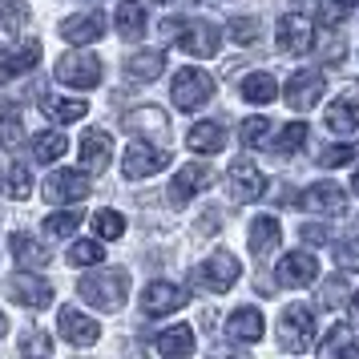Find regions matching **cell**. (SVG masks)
Instances as JSON below:
<instances>
[{"instance_id":"1","label":"cell","mask_w":359,"mask_h":359,"mask_svg":"<svg viewBox=\"0 0 359 359\" xmlns=\"http://www.w3.org/2000/svg\"><path fill=\"white\" fill-rule=\"evenodd\" d=\"M77 294L97 311H117L130 299V275L117 271V266H101V271L85 275L81 283H77Z\"/></svg>"},{"instance_id":"2","label":"cell","mask_w":359,"mask_h":359,"mask_svg":"<svg viewBox=\"0 0 359 359\" xmlns=\"http://www.w3.org/2000/svg\"><path fill=\"white\" fill-rule=\"evenodd\" d=\"M278 343H283V351H307L311 343H315V315L311 307L303 303H291V307L283 311V319H278Z\"/></svg>"},{"instance_id":"3","label":"cell","mask_w":359,"mask_h":359,"mask_svg":"<svg viewBox=\"0 0 359 359\" xmlns=\"http://www.w3.org/2000/svg\"><path fill=\"white\" fill-rule=\"evenodd\" d=\"M174 105L178 109H186V114H198L206 101L214 97V77L210 73H202V69H182V73H174Z\"/></svg>"},{"instance_id":"4","label":"cell","mask_w":359,"mask_h":359,"mask_svg":"<svg viewBox=\"0 0 359 359\" xmlns=\"http://www.w3.org/2000/svg\"><path fill=\"white\" fill-rule=\"evenodd\" d=\"M238 275H243V262L234 259L230 250H214L210 259L194 271V278L206 291H230V287L238 283Z\"/></svg>"},{"instance_id":"5","label":"cell","mask_w":359,"mask_h":359,"mask_svg":"<svg viewBox=\"0 0 359 359\" xmlns=\"http://www.w3.org/2000/svg\"><path fill=\"white\" fill-rule=\"evenodd\" d=\"M57 81L73 85V89H93L101 85V61L93 53H65L57 61Z\"/></svg>"},{"instance_id":"6","label":"cell","mask_w":359,"mask_h":359,"mask_svg":"<svg viewBox=\"0 0 359 359\" xmlns=\"http://www.w3.org/2000/svg\"><path fill=\"white\" fill-rule=\"evenodd\" d=\"M121 126H126L130 133H137V137H146V146H154V142H170V117H165V109H158V105L130 109V114L121 117Z\"/></svg>"},{"instance_id":"7","label":"cell","mask_w":359,"mask_h":359,"mask_svg":"<svg viewBox=\"0 0 359 359\" xmlns=\"http://www.w3.org/2000/svg\"><path fill=\"white\" fill-rule=\"evenodd\" d=\"M190 303V291L178 287V283H165V278H154L146 291H142V311L146 315H174Z\"/></svg>"},{"instance_id":"8","label":"cell","mask_w":359,"mask_h":359,"mask_svg":"<svg viewBox=\"0 0 359 359\" xmlns=\"http://www.w3.org/2000/svg\"><path fill=\"white\" fill-rule=\"evenodd\" d=\"M226 190L234 202H255V198H262V190H266V178H262V170L250 158H238V162L226 170Z\"/></svg>"},{"instance_id":"9","label":"cell","mask_w":359,"mask_h":359,"mask_svg":"<svg viewBox=\"0 0 359 359\" xmlns=\"http://www.w3.org/2000/svg\"><path fill=\"white\" fill-rule=\"evenodd\" d=\"M327 93V81L319 69H303V73H294L291 81H287V105L291 109H311V105H319V97Z\"/></svg>"},{"instance_id":"10","label":"cell","mask_w":359,"mask_h":359,"mask_svg":"<svg viewBox=\"0 0 359 359\" xmlns=\"http://www.w3.org/2000/svg\"><path fill=\"white\" fill-rule=\"evenodd\" d=\"M165 162H170V154L162 146H146V142H133L126 149V178H149V174H162Z\"/></svg>"},{"instance_id":"11","label":"cell","mask_w":359,"mask_h":359,"mask_svg":"<svg viewBox=\"0 0 359 359\" xmlns=\"http://www.w3.org/2000/svg\"><path fill=\"white\" fill-rule=\"evenodd\" d=\"M275 41L287 57H303V53H311V45H315V29H311L303 17H291V13H287V17L278 20Z\"/></svg>"},{"instance_id":"12","label":"cell","mask_w":359,"mask_h":359,"mask_svg":"<svg viewBox=\"0 0 359 359\" xmlns=\"http://www.w3.org/2000/svg\"><path fill=\"white\" fill-rule=\"evenodd\" d=\"M89 194V174H81V170H57V174H49L45 178V198L49 202H81V198Z\"/></svg>"},{"instance_id":"13","label":"cell","mask_w":359,"mask_h":359,"mask_svg":"<svg viewBox=\"0 0 359 359\" xmlns=\"http://www.w3.org/2000/svg\"><path fill=\"white\" fill-rule=\"evenodd\" d=\"M4 291H8V299L13 303H20V307H49L53 303V287L45 283V278L36 275H13L8 283H4Z\"/></svg>"},{"instance_id":"14","label":"cell","mask_w":359,"mask_h":359,"mask_svg":"<svg viewBox=\"0 0 359 359\" xmlns=\"http://www.w3.org/2000/svg\"><path fill=\"white\" fill-rule=\"evenodd\" d=\"M182 49L190 53V57H198V61H206V57H214L218 53V41H222V29H214L210 20H194V25H182Z\"/></svg>"},{"instance_id":"15","label":"cell","mask_w":359,"mask_h":359,"mask_svg":"<svg viewBox=\"0 0 359 359\" xmlns=\"http://www.w3.org/2000/svg\"><path fill=\"white\" fill-rule=\"evenodd\" d=\"M57 327H61V335H65L73 347H93V343L101 339V323H97V319H89L85 311H73V307L61 311Z\"/></svg>"},{"instance_id":"16","label":"cell","mask_w":359,"mask_h":359,"mask_svg":"<svg viewBox=\"0 0 359 359\" xmlns=\"http://www.w3.org/2000/svg\"><path fill=\"white\" fill-rule=\"evenodd\" d=\"M303 206L315 214H335L339 218L347 210V194H343L335 182H315V186H307V194H303Z\"/></svg>"},{"instance_id":"17","label":"cell","mask_w":359,"mask_h":359,"mask_svg":"<svg viewBox=\"0 0 359 359\" xmlns=\"http://www.w3.org/2000/svg\"><path fill=\"white\" fill-rule=\"evenodd\" d=\"M275 275H278L283 287H307V283H315V275H319V262H315V255L294 250V255H287V259L278 262Z\"/></svg>"},{"instance_id":"18","label":"cell","mask_w":359,"mask_h":359,"mask_svg":"<svg viewBox=\"0 0 359 359\" xmlns=\"http://www.w3.org/2000/svg\"><path fill=\"white\" fill-rule=\"evenodd\" d=\"M210 186V165H198V162H190V165H182L178 174H174V182H170V198L174 202H190V198L198 194V190H206Z\"/></svg>"},{"instance_id":"19","label":"cell","mask_w":359,"mask_h":359,"mask_svg":"<svg viewBox=\"0 0 359 359\" xmlns=\"http://www.w3.org/2000/svg\"><path fill=\"white\" fill-rule=\"evenodd\" d=\"M101 33H105V17L101 13H77V17H69L61 25V36L69 45H93V41H101Z\"/></svg>"},{"instance_id":"20","label":"cell","mask_w":359,"mask_h":359,"mask_svg":"<svg viewBox=\"0 0 359 359\" xmlns=\"http://www.w3.org/2000/svg\"><path fill=\"white\" fill-rule=\"evenodd\" d=\"M186 146L194 154H218L226 146V126L222 121H198L194 130L186 133Z\"/></svg>"},{"instance_id":"21","label":"cell","mask_w":359,"mask_h":359,"mask_svg":"<svg viewBox=\"0 0 359 359\" xmlns=\"http://www.w3.org/2000/svg\"><path fill=\"white\" fill-rule=\"evenodd\" d=\"M36 61H41V41H20L8 53H0V73L17 77V73H29Z\"/></svg>"},{"instance_id":"22","label":"cell","mask_w":359,"mask_h":359,"mask_svg":"<svg viewBox=\"0 0 359 359\" xmlns=\"http://www.w3.org/2000/svg\"><path fill=\"white\" fill-rule=\"evenodd\" d=\"M226 335L238 343H259L262 339V315L255 307H238L226 319Z\"/></svg>"},{"instance_id":"23","label":"cell","mask_w":359,"mask_h":359,"mask_svg":"<svg viewBox=\"0 0 359 359\" xmlns=\"http://www.w3.org/2000/svg\"><path fill=\"white\" fill-rule=\"evenodd\" d=\"M162 69H165L162 49H142L126 61V77H130V81H154V77H162Z\"/></svg>"},{"instance_id":"24","label":"cell","mask_w":359,"mask_h":359,"mask_svg":"<svg viewBox=\"0 0 359 359\" xmlns=\"http://www.w3.org/2000/svg\"><path fill=\"white\" fill-rule=\"evenodd\" d=\"M319 359H355V331L347 323H335L319 343Z\"/></svg>"},{"instance_id":"25","label":"cell","mask_w":359,"mask_h":359,"mask_svg":"<svg viewBox=\"0 0 359 359\" xmlns=\"http://www.w3.org/2000/svg\"><path fill=\"white\" fill-rule=\"evenodd\" d=\"M190 351H194V327L178 323V327H170V331H162V335H158V355L186 359Z\"/></svg>"},{"instance_id":"26","label":"cell","mask_w":359,"mask_h":359,"mask_svg":"<svg viewBox=\"0 0 359 359\" xmlns=\"http://www.w3.org/2000/svg\"><path fill=\"white\" fill-rule=\"evenodd\" d=\"M81 158H85L89 170H105L109 158H114V137H109V133H101V130H89L81 137Z\"/></svg>"},{"instance_id":"27","label":"cell","mask_w":359,"mask_h":359,"mask_svg":"<svg viewBox=\"0 0 359 359\" xmlns=\"http://www.w3.org/2000/svg\"><path fill=\"white\" fill-rule=\"evenodd\" d=\"M117 33L126 36V41L146 36V8H142L137 0H121V4H117Z\"/></svg>"},{"instance_id":"28","label":"cell","mask_w":359,"mask_h":359,"mask_svg":"<svg viewBox=\"0 0 359 359\" xmlns=\"http://www.w3.org/2000/svg\"><path fill=\"white\" fill-rule=\"evenodd\" d=\"M278 238H283V230H278V222L271 218V214H262V218H255V222H250V250H255L259 259L275 250Z\"/></svg>"},{"instance_id":"29","label":"cell","mask_w":359,"mask_h":359,"mask_svg":"<svg viewBox=\"0 0 359 359\" xmlns=\"http://www.w3.org/2000/svg\"><path fill=\"white\" fill-rule=\"evenodd\" d=\"M41 109H45V117H49V121L69 126V121H81L89 105H85V101H77V97H45V101H41Z\"/></svg>"},{"instance_id":"30","label":"cell","mask_w":359,"mask_h":359,"mask_svg":"<svg viewBox=\"0 0 359 359\" xmlns=\"http://www.w3.org/2000/svg\"><path fill=\"white\" fill-rule=\"evenodd\" d=\"M327 130L331 133H351V130H359V105L355 101H331L327 105Z\"/></svg>"},{"instance_id":"31","label":"cell","mask_w":359,"mask_h":359,"mask_svg":"<svg viewBox=\"0 0 359 359\" xmlns=\"http://www.w3.org/2000/svg\"><path fill=\"white\" fill-rule=\"evenodd\" d=\"M243 97L250 101V105H271V101L278 97V85L271 73H250L243 81Z\"/></svg>"},{"instance_id":"32","label":"cell","mask_w":359,"mask_h":359,"mask_svg":"<svg viewBox=\"0 0 359 359\" xmlns=\"http://www.w3.org/2000/svg\"><path fill=\"white\" fill-rule=\"evenodd\" d=\"M25 142V130H20V114L13 101H0V146L17 149Z\"/></svg>"},{"instance_id":"33","label":"cell","mask_w":359,"mask_h":359,"mask_svg":"<svg viewBox=\"0 0 359 359\" xmlns=\"http://www.w3.org/2000/svg\"><path fill=\"white\" fill-rule=\"evenodd\" d=\"M8 246H13V255H17L20 266H45V262H49V250H45L41 243H33L29 234H13Z\"/></svg>"},{"instance_id":"34","label":"cell","mask_w":359,"mask_h":359,"mask_svg":"<svg viewBox=\"0 0 359 359\" xmlns=\"http://www.w3.org/2000/svg\"><path fill=\"white\" fill-rule=\"evenodd\" d=\"M69 154V137L65 133H36L33 137V158L36 162H57Z\"/></svg>"},{"instance_id":"35","label":"cell","mask_w":359,"mask_h":359,"mask_svg":"<svg viewBox=\"0 0 359 359\" xmlns=\"http://www.w3.org/2000/svg\"><path fill=\"white\" fill-rule=\"evenodd\" d=\"M49 351H53L49 331H41V327H29V331L20 335V355H25V359H49Z\"/></svg>"},{"instance_id":"36","label":"cell","mask_w":359,"mask_h":359,"mask_svg":"<svg viewBox=\"0 0 359 359\" xmlns=\"http://www.w3.org/2000/svg\"><path fill=\"white\" fill-rule=\"evenodd\" d=\"M303 146H307V126H303V121L287 126V130H283L275 142H271V149H275V154H299Z\"/></svg>"},{"instance_id":"37","label":"cell","mask_w":359,"mask_h":359,"mask_svg":"<svg viewBox=\"0 0 359 359\" xmlns=\"http://www.w3.org/2000/svg\"><path fill=\"white\" fill-rule=\"evenodd\" d=\"M93 230H97V243H101V238H105V243H114V238H121V234H126V218H121L117 210H97Z\"/></svg>"},{"instance_id":"38","label":"cell","mask_w":359,"mask_h":359,"mask_svg":"<svg viewBox=\"0 0 359 359\" xmlns=\"http://www.w3.org/2000/svg\"><path fill=\"white\" fill-rule=\"evenodd\" d=\"M77 226H81V210H57L45 218V230H49L53 238H69Z\"/></svg>"},{"instance_id":"39","label":"cell","mask_w":359,"mask_h":359,"mask_svg":"<svg viewBox=\"0 0 359 359\" xmlns=\"http://www.w3.org/2000/svg\"><path fill=\"white\" fill-rule=\"evenodd\" d=\"M0 20H4L8 33H20L25 20H29V4L25 0H0Z\"/></svg>"},{"instance_id":"40","label":"cell","mask_w":359,"mask_h":359,"mask_svg":"<svg viewBox=\"0 0 359 359\" xmlns=\"http://www.w3.org/2000/svg\"><path fill=\"white\" fill-rule=\"evenodd\" d=\"M262 36V25L255 17H234L230 20V41H238V45H255Z\"/></svg>"},{"instance_id":"41","label":"cell","mask_w":359,"mask_h":359,"mask_svg":"<svg viewBox=\"0 0 359 359\" xmlns=\"http://www.w3.org/2000/svg\"><path fill=\"white\" fill-rule=\"evenodd\" d=\"M266 137H271V121H266V117H246L243 121V142L250 149H259Z\"/></svg>"},{"instance_id":"42","label":"cell","mask_w":359,"mask_h":359,"mask_svg":"<svg viewBox=\"0 0 359 359\" xmlns=\"http://www.w3.org/2000/svg\"><path fill=\"white\" fill-rule=\"evenodd\" d=\"M8 194L13 198L33 194V174H29V165H13V170H8Z\"/></svg>"},{"instance_id":"43","label":"cell","mask_w":359,"mask_h":359,"mask_svg":"<svg viewBox=\"0 0 359 359\" xmlns=\"http://www.w3.org/2000/svg\"><path fill=\"white\" fill-rule=\"evenodd\" d=\"M69 262L73 266H93V262H101V243H73L69 246Z\"/></svg>"},{"instance_id":"44","label":"cell","mask_w":359,"mask_h":359,"mask_svg":"<svg viewBox=\"0 0 359 359\" xmlns=\"http://www.w3.org/2000/svg\"><path fill=\"white\" fill-rule=\"evenodd\" d=\"M343 299H347V283H343V278H327V287L319 291V307L335 311Z\"/></svg>"},{"instance_id":"45","label":"cell","mask_w":359,"mask_h":359,"mask_svg":"<svg viewBox=\"0 0 359 359\" xmlns=\"http://www.w3.org/2000/svg\"><path fill=\"white\" fill-rule=\"evenodd\" d=\"M351 158H355V149H351V146H323L319 165H327V170H339V165H347Z\"/></svg>"},{"instance_id":"46","label":"cell","mask_w":359,"mask_h":359,"mask_svg":"<svg viewBox=\"0 0 359 359\" xmlns=\"http://www.w3.org/2000/svg\"><path fill=\"white\" fill-rule=\"evenodd\" d=\"M335 259H339L343 271H355V275H359V238H347V243H339V255H335Z\"/></svg>"},{"instance_id":"47","label":"cell","mask_w":359,"mask_h":359,"mask_svg":"<svg viewBox=\"0 0 359 359\" xmlns=\"http://www.w3.org/2000/svg\"><path fill=\"white\" fill-rule=\"evenodd\" d=\"M355 4H359V0H331V4L323 8V20H327V25H335V20H339L347 8H355Z\"/></svg>"},{"instance_id":"48","label":"cell","mask_w":359,"mask_h":359,"mask_svg":"<svg viewBox=\"0 0 359 359\" xmlns=\"http://www.w3.org/2000/svg\"><path fill=\"white\" fill-rule=\"evenodd\" d=\"M303 238H307V243H327V238H331V226H315V222H311V226H303Z\"/></svg>"},{"instance_id":"49","label":"cell","mask_w":359,"mask_h":359,"mask_svg":"<svg viewBox=\"0 0 359 359\" xmlns=\"http://www.w3.org/2000/svg\"><path fill=\"white\" fill-rule=\"evenodd\" d=\"M4 331H8V319H4V315H0V339H4Z\"/></svg>"},{"instance_id":"50","label":"cell","mask_w":359,"mask_h":359,"mask_svg":"<svg viewBox=\"0 0 359 359\" xmlns=\"http://www.w3.org/2000/svg\"><path fill=\"white\" fill-rule=\"evenodd\" d=\"M210 359H243V355H222V351H214Z\"/></svg>"},{"instance_id":"51","label":"cell","mask_w":359,"mask_h":359,"mask_svg":"<svg viewBox=\"0 0 359 359\" xmlns=\"http://www.w3.org/2000/svg\"><path fill=\"white\" fill-rule=\"evenodd\" d=\"M351 186H355V194H359V165H355V178H351Z\"/></svg>"},{"instance_id":"52","label":"cell","mask_w":359,"mask_h":359,"mask_svg":"<svg viewBox=\"0 0 359 359\" xmlns=\"http://www.w3.org/2000/svg\"><path fill=\"white\" fill-rule=\"evenodd\" d=\"M351 311H355V315H359V294H355V299H351Z\"/></svg>"},{"instance_id":"53","label":"cell","mask_w":359,"mask_h":359,"mask_svg":"<svg viewBox=\"0 0 359 359\" xmlns=\"http://www.w3.org/2000/svg\"><path fill=\"white\" fill-rule=\"evenodd\" d=\"M158 4H170V0H158Z\"/></svg>"}]
</instances>
